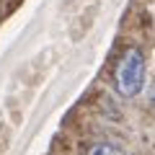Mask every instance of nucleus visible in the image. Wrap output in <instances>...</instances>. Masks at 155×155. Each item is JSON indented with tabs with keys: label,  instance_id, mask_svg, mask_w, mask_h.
<instances>
[{
	"label": "nucleus",
	"instance_id": "obj_1",
	"mask_svg": "<svg viewBox=\"0 0 155 155\" xmlns=\"http://www.w3.org/2000/svg\"><path fill=\"white\" fill-rule=\"evenodd\" d=\"M114 85L127 98H132V96H137L142 91V85H145V54L137 47H132V49H127L122 54V60H119V65L114 70Z\"/></svg>",
	"mask_w": 155,
	"mask_h": 155
},
{
	"label": "nucleus",
	"instance_id": "obj_2",
	"mask_svg": "<svg viewBox=\"0 0 155 155\" xmlns=\"http://www.w3.org/2000/svg\"><path fill=\"white\" fill-rule=\"evenodd\" d=\"M85 155H127L119 145H111V142H96L88 147V153Z\"/></svg>",
	"mask_w": 155,
	"mask_h": 155
},
{
	"label": "nucleus",
	"instance_id": "obj_3",
	"mask_svg": "<svg viewBox=\"0 0 155 155\" xmlns=\"http://www.w3.org/2000/svg\"><path fill=\"white\" fill-rule=\"evenodd\" d=\"M150 101H153V106H155V91H153V96H150Z\"/></svg>",
	"mask_w": 155,
	"mask_h": 155
}]
</instances>
